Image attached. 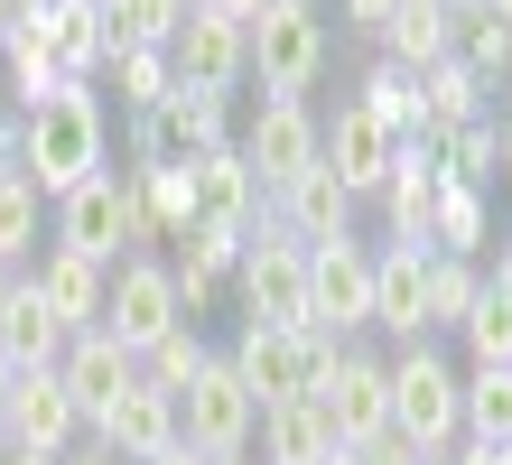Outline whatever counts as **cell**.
I'll use <instances>...</instances> for the list:
<instances>
[{"label":"cell","mask_w":512,"mask_h":465,"mask_svg":"<svg viewBox=\"0 0 512 465\" xmlns=\"http://www.w3.org/2000/svg\"><path fill=\"white\" fill-rule=\"evenodd\" d=\"M19 121H28V186H38L47 205L66 196V186H84L94 168H112V112H103V93L84 75H66L38 112H19Z\"/></svg>","instance_id":"1"},{"label":"cell","mask_w":512,"mask_h":465,"mask_svg":"<svg viewBox=\"0 0 512 465\" xmlns=\"http://www.w3.org/2000/svg\"><path fill=\"white\" fill-rule=\"evenodd\" d=\"M47 242L56 252H84V261H131V252H159V233H149L140 214V186L131 168H94L84 186H66V196L47 205Z\"/></svg>","instance_id":"2"},{"label":"cell","mask_w":512,"mask_h":465,"mask_svg":"<svg viewBox=\"0 0 512 465\" xmlns=\"http://www.w3.org/2000/svg\"><path fill=\"white\" fill-rule=\"evenodd\" d=\"M233 121H243V112H233L224 93L168 84V103H149V112L122 121V168H131V177H149V168H196L205 149L233 140Z\"/></svg>","instance_id":"3"},{"label":"cell","mask_w":512,"mask_h":465,"mask_svg":"<svg viewBox=\"0 0 512 465\" xmlns=\"http://www.w3.org/2000/svg\"><path fill=\"white\" fill-rule=\"evenodd\" d=\"M243 38H252V84L261 93L308 103V93L326 84V56H336V38H326V0H261V19L243 28Z\"/></svg>","instance_id":"4"},{"label":"cell","mask_w":512,"mask_h":465,"mask_svg":"<svg viewBox=\"0 0 512 465\" xmlns=\"http://www.w3.org/2000/svg\"><path fill=\"white\" fill-rule=\"evenodd\" d=\"M233 149H243V168L261 196H280L289 177H308L326 159V112L317 103H289V93H261V103L233 121Z\"/></svg>","instance_id":"5"},{"label":"cell","mask_w":512,"mask_h":465,"mask_svg":"<svg viewBox=\"0 0 512 465\" xmlns=\"http://www.w3.org/2000/svg\"><path fill=\"white\" fill-rule=\"evenodd\" d=\"M336 345H345V335H317V326H252V317H243V335L224 345V363L243 372V391L270 410V400H308L317 372L336 363Z\"/></svg>","instance_id":"6"},{"label":"cell","mask_w":512,"mask_h":465,"mask_svg":"<svg viewBox=\"0 0 512 465\" xmlns=\"http://www.w3.org/2000/svg\"><path fill=\"white\" fill-rule=\"evenodd\" d=\"M457 391H466V372L447 363L438 345H401V354H391V428H401L419 456H447L466 438Z\"/></svg>","instance_id":"7"},{"label":"cell","mask_w":512,"mask_h":465,"mask_svg":"<svg viewBox=\"0 0 512 465\" xmlns=\"http://www.w3.org/2000/svg\"><path fill=\"white\" fill-rule=\"evenodd\" d=\"M224 289L243 298L252 326H317V317H308V242H289L270 214L243 233V261H233Z\"/></svg>","instance_id":"8"},{"label":"cell","mask_w":512,"mask_h":465,"mask_svg":"<svg viewBox=\"0 0 512 465\" xmlns=\"http://www.w3.org/2000/svg\"><path fill=\"white\" fill-rule=\"evenodd\" d=\"M317 410L336 428V447H373L391 428V354H373L364 335H345L336 363L317 372Z\"/></svg>","instance_id":"9"},{"label":"cell","mask_w":512,"mask_h":465,"mask_svg":"<svg viewBox=\"0 0 512 465\" xmlns=\"http://www.w3.org/2000/svg\"><path fill=\"white\" fill-rule=\"evenodd\" d=\"M252 419H261V400L243 391V372L224 354L177 391V447H196V456H252Z\"/></svg>","instance_id":"10"},{"label":"cell","mask_w":512,"mask_h":465,"mask_svg":"<svg viewBox=\"0 0 512 465\" xmlns=\"http://www.w3.org/2000/svg\"><path fill=\"white\" fill-rule=\"evenodd\" d=\"M187 317H177V279H168V252H131L112 261V289H103V335L112 345L149 354L159 335H177Z\"/></svg>","instance_id":"11"},{"label":"cell","mask_w":512,"mask_h":465,"mask_svg":"<svg viewBox=\"0 0 512 465\" xmlns=\"http://www.w3.org/2000/svg\"><path fill=\"white\" fill-rule=\"evenodd\" d=\"M168 66H177V84H196V93H243L252 84V38H243V19H224V10H196L177 19V38H168Z\"/></svg>","instance_id":"12"},{"label":"cell","mask_w":512,"mask_h":465,"mask_svg":"<svg viewBox=\"0 0 512 465\" xmlns=\"http://www.w3.org/2000/svg\"><path fill=\"white\" fill-rule=\"evenodd\" d=\"M308 317H317V335H373V252L364 242H317L308 252Z\"/></svg>","instance_id":"13"},{"label":"cell","mask_w":512,"mask_h":465,"mask_svg":"<svg viewBox=\"0 0 512 465\" xmlns=\"http://www.w3.org/2000/svg\"><path fill=\"white\" fill-rule=\"evenodd\" d=\"M56 382H66L75 419L94 428L122 391H140V354H131V345H112L103 326H84V335H66V354H56Z\"/></svg>","instance_id":"14"},{"label":"cell","mask_w":512,"mask_h":465,"mask_svg":"<svg viewBox=\"0 0 512 465\" xmlns=\"http://www.w3.org/2000/svg\"><path fill=\"white\" fill-rule=\"evenodd\" d=\"M354 214H364V196H354V186H336V168H308V177H289L280 196H270V224H280L289 242H354Z\"/></svg>","instance_id":"15"},{"label":"cell","mask_w":512,"mask_h":465,"mask_svg":"<svg viewBox=\"0 0 512 465\" xmlns=\"http://www.w3.org/2000/svg\"><path fill=\"white\" fill-rule=\"evenodd\" d=\"M75 438H84V419H75L66 382H56V363L19 372V391H10V419H0V447H28V456H66Z\"/></svg>","instance_id":"16"},{"label":"cell","mask_w":512,"mask_h":465,"mask_svg":"<svg viewBox=\"0 0 512 465\" xmlns=\"http://www.w3.org/2000/svg\"><path fill=\"white\" fill-rule=\"evenodd\" d=\"M187 196H196V224H215V233H252L261 214H270V196L252 186V168H243V149H205V159L187 168Z\"/></svg>","instance_id":"17"},{"label":"cell","mask_w":512,"mask_h":465,"mask_svg":"<svg viewBox=\"0 0 512 465\" xmlns=\"http://www.w3.org/2000/svg\"><path fill=\"white\" fill-rule=\"evenodd\" d=\"M391 159H401V140H391L364 103H336V112H326V168H336V186H354V196L373 205L382 177H391Z\"/></svg>","instance_id":"18"},{"label":"cell","mask_w":512,"mask_h":465,"mask_svg":"<svg viewBox=\"0 0 512 465\" xmlns=\"http://www.w3.org/2000/svg\"><path fill=\"white\" fill-rule=\"evenodd\" d=\"M84 438H94V447H112L122 465H159V456L177 447V400L140 382V391H122V400H112V410L84 428Z\"/></svg>","instance_id":"19"},{"label":"cell","mask_w":512,"mask_h":465,"mask_svg":"<svg viewBox=\"0 0 512 465\" xmlns=\"http://www.w3.org/2000/svg\"><path fill=\"white\" fill-rule=\"evenodd\" d=\"M419 270H429V242H391V252H373V335H391V354H401V345H429Z\"/></svg>","instance_id":"20"},{"label":"cell","mask_w":512,"mask_h":465,"mask_svg":"<svg viewBox=\"0 0 512 465\" xmlns=\"http://www.w3.org/2000/svg\"><path fill=\"white\" fill-rule=\"evenodd\" d=\"M28 289L47 298V317L66 326V335H84V326H103V289H112V270H103V261H84V252H56V242H47V252L28 261Z\"/></svg>","instance_id":"21"},{"label":"cell","mask_w":512,"mask_h":465,"mask_svg":"<svg viewBox=\"0 0 512 465\" xmlns=\"http://www.w3.org/2000/svg\"><path fill=\"white\" fill-rule=\"evenodd\" d=\"M47 38V56L66 75H84L94 84L103 75V56H112V19H103V0H38V19H28Z\"/></svg>","instance_id":"22"},{"label":"cell","mask_w":512,"mask_h":465,"mask_svg":"<svg viewBox=\"0 0 512 465\" xmlns=\"http://www.w3.org/2000/svg\"><path fill=\"white\" fill-rule=\"evenodd\" d=\"M438 186H447V168H438V149L429 140H401V159H391V177H382V224H391V242H419L429 233V205H438Z\"/></svg>","instance_id":"23"},{"label":"cell","mask_w":512,"mask_h":465,"mask_svg":"<svg viewBox=\"0 0 512 465\" xmlns=\"http://www.w3.org/2000/svg\"><path fill=\"white\" fill-rule=\"evenodd\" d=\"M373 56H382V66H401V75H429L438 56H457V10H438V0H401V10L382 19Z\"/></svg>","instance_id":"24"},{"label":"cell","mask_w":512,"mask_h":465,"mask_svg":"<svg viewBox=\"0 0 512 465\" xmlns=\"http://www.w3.org/2000/svg\"><path fill=\"white\" fill-rule=\"evenodd\" d=\"M252 447H261V465H317V456H336V428L308 391V400H270L252 419Z\"/></svg>","instance_id":"25"},{"label":"cell","mask_w":512,"mask_h":465,"mask_svg":"<svg viewBox=\"0 0 512 465\" xmlns=\"http://www.w3.org/2000/svg\"><path fill=\"white\" fill-rule=\"evenodd\" d=\"M345 103H364L391 140H429V103H419V75L382 66V56H364V66H354V93H345Z\"/></svg>","instance_id":"26"},{"label":"cell","mask_w":512,"mask_h":465,"mask_svg":"<svg viewBox=\"0 0 512 465\" xmlns=\"http://www.w3.org/2000/svg\"><path fill=\"white\" fill-rule=\"evenodd\" d=\"M56 84H66V66L47 56V38L38 28H10L0 38V112H38Z\"/></svg>","instance_id":"27"},{"label":"cell","mask_w":512,"mask_h":465,"mask_svg":"<svg viewBox=\"0 0 512 465\" xmlns=\"http://www.w3.org/2000/svg\"><path fill=\"white\" fill-rule=\"evenodd\" d=\"M0 354H10L19 372H38V363L66 354V326L47 317V298L28 289V270H19V289H10V317H0Z\"/></svg>","instance_id":"28"},{"label":"cell","mask_w":512,"mask_h":465,"mask_svg":"<svg viewBox=\"0 0 512 465\" xmlns=\"http://www.w3.org/2000/svg\"><path fill=\"white\" fill-rule=\"evenodd\" d=\"M475 289H485V270L457 261V252H429V270H419V317H429V335H457Z\"/></svg>","instance_id":"29"},{"label":"cell","mask_w":512,"mask_h":465,"mask_svg":"<svg viewBox=\"0 0 512 465\" xmlns=\"http://www.w3.org/2000/svg\"><path fill=\"white\" fill-rule=\"evenodd\" d=\"M485 196H494V186H457V177H447V186H438V205H429V233H419V242H429V252L475 261V252H485Z\"/></svg>","instance_id":"30"},{"label":"cell","mask_w":512,"mask_h":465,"mask_svg":"<svg viewBox=\"0 0 512 465\" xmlns=\"http://www.w3.org/2000/svg\"><path fill=\"white\" fill-rule=\"evenodd\" d=\"M94 84H112V103H122V121H131V112H149V103H168L177 66H168V47H112Z\"/></svg>","instance_id":"31"},{"label":"cell","mask_w":512,"mask_h":465,"mask_svg":"<svg viewBox=\"0 0 512 465\" xmlns=\"http://www.w3.org/2000/svg\"><path fill=\"white\" fill-rule=\"evenodd\" d=\"M419 103H429V140L457 131V121H485V112H494V103H485V75L457 66V56H438V66L419 75Z\"/></svg>","instance_id":"32"},{"label":"cell","mask_w":512,"mask_h":465,"mask_svg":"<svg viewBox=\"0 0 512 465\" xmlns=\"http://www.w3.org/2000/svg\"><path fill=\"white\" fill-rule=\"evenodd\" d=\"M457 419L466 438H512V363H466V391H457Z\"/></svg>","instance_id":"33"},{"label":"cell","mask_w":512,"mask_h":465,"mask_svg":"<svg viewBox=\"0 0 512 465\" xmlns=\"http://www.w3.org/2000/svg\"><path fill=\"white\" fill-rule=\"evenodd\" d=\"M47 242V196L28 177H0V270H28Z\"/></svg>","instance_id":"34"},{"label":"cell","mask_w":512,"mask_h":465,"mask_svg":"<svg viewBox=\"0 0 512 465\" xmlns=\"http://www.w3.org/2000/svg\"><path fill=\"white\" fill-rule=\"evenodd\" d=\"M429 149H438V168L457 177V186H494V177H503V159H494V112H485V121H457V131H438Z\"/></svg>","instance_id":"35"},{"label":"cell","mask_w":512,"mask_h":465,"mask_svg":"<svg viewBox=\"0 0 512 465\" xmlns=\"http://www.w3.org/2000/svg\"><path fill=\"white\" fill-rule=\"evenodd\" d=\"M457 66H475L485 84H512V19H494V10H457Z\"/></svg>","instance_id":"36"},{"label":"cell","mask_w":512,"mask_h":465,"mask_svg":"<svg viewBox=\"0 0 512 465\" xmlns=\"http://www.w3.org/2000/svg\"><path fill=\"white\" fill-rule=\"evenodd\" d=\"M205 363H215V345H205V335H196V326H177V335H159V345H149V354H140V382L177 400V391H187V382H196V372H205Z\"/></svg>","instance_id":"37"},{"label":"cell","mask_w":512,"mask_h":465,"mask_svg":"<svg viewBox=\"0 0 512 465\" xmlns=\"http://www.w3.org/2000/svg\"><path fill=\"white\" fill-rule=\"evenodd\" d=\"M457 335H466V363H512V289H494V279H485Z\"/></svg>","instance_id":"38"},{"label":"cell","mask_w":512,"mask_h":465,"mask_svg":"<svg viewBox=\"0 0 512 465\" xmlns=\"http://www.w3.org/2000/svg\"><path fill=\"white\" fill-rule=\"evenodd\" d=\"M103 19H112V47H168L187 0H103Z\"/></svg>","instance_id":"39"},{"label":"cell","mask_w":512,"mask_h":465,"mask_svg":"<svg viewBox=\"0 0 512 465\" xmlns=\"http://www.w3.org/2000/svg\"><path fill=\"white\" fill-rule=\"evenodd\" d=\"M401 10V0H336V19L354 28V38H382V19Z\"/></svg>","instance_id":"40"},{"label":"cell","mask_w":512,"mask_h":465,"mask_svg":"<svg viewBox=\"0 0 512 465\" xmlns=\"http://www.w3.org/2000/svg\"><path fill=\"white\" fill-rule=\"evenodd\" d=\"M0 177H28V121L0 112Z\"/></svg>","instance_id":"41"},{"label":"cell","mask_w":512,"mask_h":465,"mask_svg":"<svg viewBox=\"0 0 512 465\" xmlns=\"http://www.w3.org/2000/svg\"><path fill=\"white\" fill-rule=\"evenodd\" d=\"M447 465H503V447H485V438H457V447H447Z\"/></svg>","instance_id":"42"},{"label":"cell","mask_w":512,"mask_h":465,"mask_svg":"<svg viewBox=\"0 0 512 465\" xmlns=\"http://www.w3.org/2000/svg\"><path fill=\"white\" fill-rule=\"evenodd\" d=\"M494 159H503V177H512V93H503V112H494Z\"/></svg>","instance_id":"43"},{"label":"cell","mask_w":512,"mask_h":465,"mask_svg":"<svg viewBox=\"0 0 512 465\" xmlns=\"http://www.w3.org/2000/svg\"><path fill=\"white\" fill-rule=\"evenodd\" d=\"M56 465H122V456H112V447H94V438H75L66 456H56Z\"/></svg>","instance_id":"44"},{"label":"cell","mask_w":512,"mask_h":465,"mask_svg":"<svg viewBox=\"0 0 512 465\" xmlns=\"http://www.w3.org/2000/svg\"><path fill=\"white\" fill-rule=\"evenodd\" d=\"M38 19V0H0V38H10V28H28Z\"/></svg>","instance_id":"45"},{"label":"cell","mask_w":512,"mask_h":465,"mask_svg":"<svg viewBox=\"0 0 512 465\" xmlns=\"http://www.w3.org/2000/svg\"><path fill=\"white\" fill-rule=\"evenodd\" d=\"M205 10H224V19H243V28H252V19H261V0H205Z\"/></svg>","instance_id":"46"},{"label":"cell","mask_w":512,"mask_h":465,"mask_svg":"<svg viewBox=\"0 0 512 465\" xmlns=\"http://www.w3.org/2000/svg\"><path fill=\"white\" fill-rule=\"evenodd\" d=\"M10 391H19V363L0 354V419H10Z\"/></svg>","instance_id":"47"},{"label":"cell","mask_w":512,"mask_h":465,"mask_svg":"<svg viewBox=\"0 0 512 465\" xmlns=\"http://www.w3.org/2000/svg\"><path fill=\"white\" fill-rule=\"evenodd\" d=\"M485 279H494V289H512V242H503V252H494V270H485Z\"/></svg>","instance_id":"48"},{"label":"cell","mask_w":512,"mask_h":465,"mask_svg":"<svg viewBox=\"0 0 512 465\" xmlns=\"http://www.w3.org/2000/svg\"><path fill=\"white\" fill-rule=\"evenodd\" d=\"M159 465H215V456H196V447H168V456H159Z\"/></svg>","instance_id":"49"},{"label":"cell","mask_w":512,"mask_h":465,"mask_svg":"<svg viewBox=\"0 0 512 465\" xmlns=\"http://www.w3.org/2000/svg\"><path fill=\"white\" fill-rule=\"evenodd\" d=\"M0 465H56V456H28V447H0Z\"/></svg>","instance_id":"50"},{"label":"cell","mask_w":512,"mask_h":465,"mask_svg":"<svg viewBox=\"0 0 512 465\" xmlns=\"http://www.w3.org/2000/svg\"><path fill=\"white\" fill-rule=\"evenodd\" d=\"M317 465H364V447H336V456H317Z\"/></svg>","instance_id":"51"},{"label":"cell","mask_w":512,"mask_h":465,"mask_svg":"<svg viewBox=\"0 0 512 465\" xmlns=\"http://www.w3.org/2000/svg\"><path fill=\"white\" fill-rule=\"evenodd\" d=\"M10 289H19V270H0V317H10Z\"/></svg>","instance_id":"52"},{"label":"cell","mask_w":512,"mask_h":465,"mask_svg":"<svg viewBox=\"0 0 512 465\" xmlns=\"http://www.w3.org/2000/svg\"><path fill=\"white\" fill-rule=\"evenodd\" d=\"M438 10H485V0H438Z\"/></svg>","instance_id":"53"},{"label":"cell","mask_w":512,"mask_h":465,"mask_svg":"<svg viewBox=\"0 0 512 465\" xmlns=\"http://www.w3.org/2000/svg\"><path fill=\"white\" fill-rule=\"evenodd\" d=\"M485 10H494V19H512V0H485Z\"/></svg>","instance_id":"54"},{"label":"cell","mask_w":512,"mask_h":465,"mask_svg":"<svg viewBox=\"0 0 512 465\" xmlns=\"http://www.w3.org/2000/svg\"><path fill=\"white\" fill-rule=\"evenodd\" d=\"M215 465H252V456H215Z\"/></svg>","instance_id":"55"},{"label":"cell","mask_w":512,"mask_h":465,"mask_svg":"<svg viewBox=\"0 0 512 465\" xmlns=\"http://www.w3.org/2000/svg\"><path fill=\"white\" fill-rule=\"evenodd\" d=\"M494 447H503V465H512V438H494Z\"/></svg>","instance_id":"56"},{"label":"cell","mask_w":512,"mask_h":465,"mask_svg":"<svg viewBox=\"0 0 512 465\" xmlns=\"http://www.w3.org/2000/svg\"><path fill=\"white\" fill-rule=\"evenodd\" d=\"M419 465H447V456H419Z\"/></svg>","instance_id":"57"},{"label":"cell","mask_w":512,"mask_h":465,"mask_svg":"<svg viewBox=\"0 0 512 465\" xmlns=\"http://www.w3.org/2000/svg\"><path fill=\"white\" fill-rule=\"evenodd\" d=\"M187 10H196V0H187Z\"/></svg>","instance_id":"58"}]
</instances>
